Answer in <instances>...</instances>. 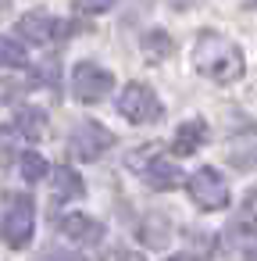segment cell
I'll use <instances>...</instances> for the list:
<instances>
[{"mask_svg": "<svg viewBox=\"0 0 257 261\" xmlns=\"http://www.w3.org/2000/svg\"><path fill=\"white\" fill-rule=\"evenodd\" d=\"M193 65H196V72H200L204 79H211V83H218V86L236 83V79H243V72H246L243 50H239L232 40H225L221 33H200L196 50H193Z\"/></svg>", "mask_w": 257, "mask_h": 261, "instance_id": "obj_1", "label": "cell"}, {"mask_svg": "<svg viewBox=\"0 0 257 261\" xmlns=\"http://www.w3.org/2000/svg\"><path fill=\"white\" fill-rule=\"evenodd\" d=\"M118 115L129 118L132 125H154V122H161L164 108H161V100H157V93H154L150 86L129 83V86H122V93H118Z\"/></svg>", "mask_w": 257, "mask_h": 261, "instance_id": "obj_2", "label": "cell"}, {"mask_svg": "<svg viewBox=\"0 0 257 261\" xmlns=\"http://www.w3.org/2000/svg\"><path fill=\"white\" fill-rule=\"evenodd\" d=\"M115 90V75L93 61H79L75 72H72V93L82 100V104H100L104 97H111Z\"/></svg>", "mask_w": 257, "mask_h": 261, "instance_id": "obj_3", "label": "cell"}, {"mask_svg": "<svg viewBox=\"0 0 257 261\" xmlns=\"http://www.w3.org/2000/svg\"><path fill=\"white\" fill-rule=\"evenodd\" d=\"M186 190H189L193 204L204 207V211H221V207L229 204V182L221 179L218 168H200V172H193Z\"/></svg>", "mask_w": 257, "mask_h": 261, "instance_id": "obj_4", "label": "cell"}, {"mask_svg": "<svg viewBox=\"0 0 257 261\" xmlns=\"http://www.w3.org/2000/svg\"><path fill=\"white\" fill-rule=\"evenodd\" d=\"M33 229H36V207H33V200H29L25 193L11 197V204H8V211H4V240H8L15 250H22V247L33 240Z\"/></svg>", "mask_w": 257, "mask_h": 261, "instance_id": "obj_5", "label": "cell"}, {"mask_svg": "<svg viewBox=\"0 0 257 261\" xmlns=\"http://www.w3.org/2000/svg\"><path fill=\"white\" fill-rule=\"evenodd\" d=\"M111 147H115V133L107 125H100V122H79L75 133H72V150L82 161H97Z\"/></svg>", "mask_w": 257, "mask_h": 261, "instance_id": "obj_6", "label": "cell"}, {"mask_svg": "<svg viewBox=\"0 0 257 261\" xmlns=\"http://www.w3.org/2000/svg\"><path fill=\"white\" fill-rule=\"evenodd\" d=\"M136 161H147V165H132L139 175H143V182H150L154 190H172V186H179V179H182V168L172 161V158H161V154H154V150H139V154H132Z\"/></svg>", "mask_w": 257, "mask_h": 261, "instance_id": "obj_7", "label": "cell"}, {"mask_svg": "<svg viewBox=\"0 0 257 261\" xmlns=\"http://www.w3.org/2000/svg\"><path fill=\"white\" fill-rule=\"evenodd\" d=\"M18 33H22L25 40H33V43H54V40L68 36L72 29H68L61 18L47 15V11H29V15H22V22H18Z\"/></svg>", "mask_w": 257, "mask_h": 261, "instance_id": "obj_8", "label": "cell"}, {"mask_svg": "<svg viewBox=\"0 0 257 261\" xmlns=\"http://www.w3.org/2000/svg\"><path fill=\"white\" fill-rule=\"evenodd\" d=\"M61 232H65L68 240L82 243V247H93V243L104 240V225H100L97 218H90V215H65V218H61Z\"/></svg>", "mask_w": 257, "mask_h": 261, "instance_id": "obj_9", "label": "cell"}, {"mask_svg": "<svg viewBox=\"0 0 257 261\" xmlns=\"http://www.w3.org/2000/svg\"><path fill=\"white\" fill-rule=\"evenodd\" d=\"M207 143V122H200V118H193V122H186V125H179V133H175V154L179 158H189V154H196L200 147Z\"/></svg>", "mask_w": 257, "mask_h": 261, "instance_id": "obj_10", "label": "cell"}, {"mask_svg": "<svg viewBox=\"0 0 257 261\" xmlns=\"http://www.w3.org/2000/svg\"><path fill=\"white\" fill-rule=\"evenodd\" d=\"M15 129H18L25 140H47L50 122H47V115L36 111V108H18V115H15Z\"/></svg>", "mask_w": 257, "mask_h": 261, "instance_id": "obj_11", "label": "cell"}, {"mask_svg": "<svg viewBox=\"0 0 257 261\" xmlns=\"http://www.w3.org/2000/svg\"><path fill=\"white\" fill-rule=\"evenodd\" d=\"M54 190H58V197H61V200H75V197H82V193H86V182H82V175H79L75 168L61 165V168L54 172Z\"/></svg>", "mask_w": 257, "mask_h": 261, "instance_id": "obj_12", "label": "cell"}, {"mask_svg": "<svg viewBox=\"0 0 257 261\" xmlns=\"http://www.w3.org/2000/svg\"><path fill=\"white\" fill-rule=\"evenodd\" d=\"M18 168H22V179H25V182H40V179H47V175H50L47 158H43V154H36V150H25V154L18 158Z\"/></svg>", "mask_w": 257, "mask_h": 261, "instance_id": "obj_13", "label": "cell"}, {"mask_svg": "<svg viewBox=\"0 0 257 261\" xmlns=\"http://www.w3.org/2000/svg\"><path fill=\"white\" fill-rule=\"evenodd\" d=\"M232 229H239V232H257V190H250V193L243 197Z\"/></svg>", "mask_w": 257, "mask_h": 261, "instance_id": "obj_14", "label": "cell"}, {"mask_svg": "<svg viewBox=\"0 0 257 261\" xmlns=\"http://www.w3.org/2000/svg\"><path fill=\"white\" fill-rule=\"evenodd\" d=\"M25 65H29V54L15 40L0 36V68H25Z\"/></svg>", "mask_w": 257, "mask_h": 261, "instance_id": "obj_15", "label": "cell"}, {"mask_svg": "<svg viewBox=\"0 0 257 261\" xmlns=\"http://www.w3.org/2000/svg\"><path fill=\"white\" fill-rule=\"evenodd\" d=\"M143 50H147L150 61H164L175 47H172V40H168L164 33H150V36H143Z\"/></svg>", "mask_w": 257, "mask_h": 261, "instance_id": "obj_16", "label": "cell"}, {"mask_svg": "<svg viewBox=\"0 0 257 261\" xmlns=\"http://www.w3.org/2000/svg\"><path fill=\"white\" fill-rule=\"evenodd\" d=\"M115 4H118V0H75V8L86 11V15H104V11H111Z\"/></svg>", "mask_w": 257, "mask_h": 261, "instance_id": "obj_17", "label": "cell"}, {"mask_svg": "<svg viewBox=\"0 0 257 261\" xmlns=\"http://www.w3.org/2000/svg\"><path fill=\"white\" fill-rule=\"evenodd\" d=\"M8 158H11V136H8V129H0V165Z\"/></svg>", "mask_w": 257, "mask_h": 261, "instance_id": "obj_18", "label": "cell"}, {"mask_svg": "<svg viewBox=\"0 0 257 261\" xmlns=\"http://www.w3.org/2000/svg\"><path fill=\"white\" fill-rule=\"evenodd\" d=\"M118 261H147V257H143L139 250H122V254H118Z\"/></svg>", "mask_w": 257, "mask_h": 261, "instance_id": "obj_19", "label": "cell"}, {"mask_svg": "<svg viewBox=\"0 0 257 261\" xmlns=\"http://www.w3.org/2000/svg\"><path fill=\"white\" fill-rule=\"evenodd\" d=\"M168 261H200V257H193V254H179V257H168Z\"/></svg>", "mask_w": 257, "mask_h": 261, "instance_id": "obj_20", "label": "cell"}, {"mask_svg": "<svg viewBox=\"0 0 257 261\" xmlns=\"http://www.w3.org/2000/svg\"><path fill=\"white\" fill-rule=\"evenodd\" d=\"M8 8H11V0H0V15H4Z\"/></svg>", "mask_w": 257, "mask_h": 261, "instance_id": "obj_21", "label": "cell"}, {"mask_svg": "<svg viewBox=\"0 0 257 261\" xmlns=\"http://www.w3.org/2000/svg\"><path fill=\"white\" fill-rule=\"evenodd\" d=\"M50 261H61V257H50ZM65 261H68V257H65Z\"/></svg>", "mask_w": 257, "mask_h": 261, "instance_id": "obj_22", "label": "cell"}]
</instances>
